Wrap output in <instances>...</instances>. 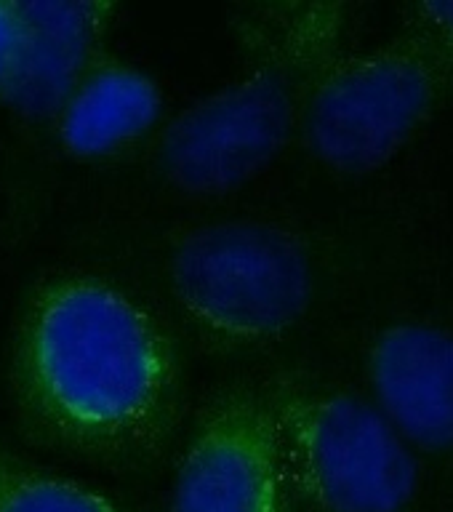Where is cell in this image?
<instances>
[{
	"instance_id": "cell-2",
	"label": "cell",
	"mask_w": 453,
	"mask_h": 512,
	"mask_svg": "<svg viewBox=\"0 0 453 512\" xmlns=\"http://www.w3.org/2000/svg\"><path fill=\"white\" fill-rule=\"evenodd\" d=\"M342 3H275L240 24L248 70L166 128L160 171L190 195H222L259 176L294 131L326 67L342 54Z\"/></svg>"
},
{
	"instance_id": "cell-3",
	"label": "cell",
	"mask_w": 453,
	"mask_h": 512,
	"mask_svg": "<svg viewBox=\"0 0 453 512\" xmlns=\"http://www.w3.org/2000/svg\"><path fill=\"white\" fill-rule=\"evenodd\" d=\"M453 99V40L403 22L398 38L339 54L320 75L302 118L318 163L344 176L384 168Z\"/></svg>"
},
{
	"instance_id": "cell-6",
	"label": "cell",
	"mask_w": 453,
	"mask_h": 512,
	"mask_svg": "<svg viewBox=\"0 0 453 512\" xmlns=\"http://www.w3.org/2000/svg\"><path fill=\"white\" fill-rule=\"evenodd\" d=\"M171 512H291V483L264 395L222 392L179 459Z\"/></svg>"
},
{
	"instance_id": "cell-5",
	"label": "cell",
	"mask_w": 453,
	"mask_h": 512,
	"mask_svg": "<svg viewBox=\"0 0 453 512\" xmlns=\"http://www.w3.org/2000/svg\"><path fill=\"white\" fill-rule=\"evenodd\" d=\"M288 483L318 512H406L422 472L382 411L342 390L278 379L264 395Z\"/></svg>"
},
{
	"instance_id": "cell-1",
	"label": "cell",
	"mask_w": 453,
	"mask_h": 512,
	"mask_svg": "<svg viewBox=\"0 0 453 512\" xmlns=\"http://www.w3.org/2000/svg\"><path fill=\"white\" fill-rule=\"evenodd\" d=\"M8 382L35 438L115 467L158 454L182 400L168 328L126 288L88 272L51 275L27 294Z\"/></svg>"
},
{
	"instance_id": "cell-11",
	"label": "cell",
	"mask_w": 453,
	"mask_h": 512,
	"mask_svg": "<svg viewBox=\"0 0 453 512\" xmlns=\"http://www.w3.org/2000/svg\"><path fill=\"white\" fill-rule=\"evenodd\" d=\"M22 38V19H19V3L0 0V94L6 88L11 70H14L16 51Z\"/></svg>"
},
{
	"instance_id": "cell-8",
	"label": "cell",
	"mask_w": 453,
	"mask_h": 512,
	"mask_svg": "<svg viewBox=\"0 0 453 512\" xmlns=\"http://www.w3.org/2000/svg\"><path fill=\"white\" fill-rule=\"evenodd\" d=\"M115 16V3L35 0L19 3L22 38L3 102L22 118H56L80 78L91 51Z\"/></svg>"
},
{
	"instance_id": "cell-7",
	"label": "cell",
	"mask_w": 453,
	"mask_h": 512,
	"mask_svg": "<svg viewBox=\"0 0 453 512\" xmlns=\"http://www.w3.org/2000/svg\"><path fill=\"white\" fill-rule=\"evenodd\" d=\"M366 368L374 406L414 454H453V331L392 323L374 336Z\"/></svg>"
},
{
	"instance_id": "cell-12",
	"label": "cell",
	"mask_w": 453,
	"mask_h": 512,
	"mask_svg": "<svg viewBox=\"0 0 453 512\" xmlns=\"http://www.w3.org/2000/svg\"><path fill=\"white\" fill-rule=\"evenodd\" d=\"M403 19L453 40V3H414L403 11Z\"/></svg>"
},
{
	"instance_id": "cell-9",
	"label": "cell",
	"mask_w": 453,
	"mask_h": 512,
	"mask_svg": "<svg viewBox=\"0 0 453 512\" xmlns=\"http://www.w3.org/2000/svg\"><path fill=\"white\" fill-rule=\"evenodd\" d=\"M158 83L126 62L88 67L59 118V139L70 155L99 158L134 142L158 120Z\"/></svg>"
},
{
	"instance_id": "cell-4",
	"label": "cell",
	"mask_w": 453,
	"mask_h": 512,
	"mask_svg": "<svg viewBox=\"0 0 453 512\" xmlns=\"http://www.w3.org/2000/svg\"><path fill=\"white\" fill-rule=\"evenodd\" d=\"M168 278L200 334L224 347H262L307 315L315 264L296 232L270 222H222L187 232Z\"/></svg>"
},
{
	"instance_id": "cell-10",
	"label": "cell",
	"mask_w": 453,
	"mask_h": 512,
	"mask_svg": "<svg viewBox=\"0 0 453 512\" xmlns=\"http://www.w3.org/2000/svg\"><path fill=\"white\" fill-rule=\"evenodd\" d=\"M0 512H126L120 504L0 446Z\"/></svg>"
}]
</instances>
